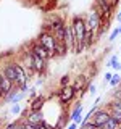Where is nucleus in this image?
Returning a JSON list of instances; mask_svg holds the SVG:
<instances>
[{"label": "nucleus", "instance_id": "nucleus-12", "mask_svg": "<svg viewBox=\"0 0 121 129\" xmlns=\"http://www.w3.org/2000/svg\"><path fill=\"white\" fill-rule=\"evenodd\" d=\"M26 121H27V123H31V124H34V126H36V124H40V123L44 121L42 113H40V111H32L31 115L27 116V119H26Z\"/></svg>", "mask_w": 121, "mask_h": 129}, {"label": "nucleus", "instance_id": "nucleus-8", "mask_svg": "<svg viewBox=\"0 0 121 129\" xmlns=\"http://www.w3.org/2000/svg\"><path fill=\"white\" fill-rule=\"evenodd\" d=\"M73 97H74V89H73V87H66V86H65L62 89V92H60V100H62L63 103L70 102Z\"/></svg>", "mask_w": 121, "mask_h": 129}, {"label": "nucleus", "instance_id": "nucleus-29", "mask_svg": "<svg viewBox=\"0 0 121 129\" xmlns=\"http://www.w3.org/2000/svg\"><path fill=\"white\" fill-rule=\"evenodd\" d=\"M89 89H90V94L94 95L95 94V86H92V84H90V87H89Z\"/></svg>", "mask_w": 121, "mask_h": 129}, {"label": "nucleus", "instance_id": "nucleus-16", "mask_svg": "<svg viewBox=\"0 0 121 129\" xmlns=\"http://www.w3.org/2000/svg\"><path fill=\"white\" fill-rule=\"evenodd\" d=\"M97 3H99V5L102 7V10H103L105 16L108 18V15H110V11H111V3H108L107 0H97Z\"/></svg>", "mask_w": 121, "mask_h": 129}, {"label": "nucleus", "instance_id": "nucleus-25", "mask_svg": "<svg viewBox=\"0 0 121 129\" xmlns=\"http://www.w3.org/2000/svg\"><path fill=\"white\" fill-rule=\"evenodd\" d=\"M23 124H19V123H11V124H8L7 129H21Z\"/></svg>", "mask_w": 121, "mask_h": 129}, {"label": "nucleus", "instance_id": "nucleus-18", "mask_svg": "<svg viewBox=\"0 0 121 129\" xmlns=\"http://www.w3.org/2000/svg\"><path fill=\"white\" fill-rule=\"evenodd\" d=\"M92 37H94V31L87 29V31H86V36H84V47L92 45Z\"/></svg>", "mask_w": 121, "mask_h": 129}, {"label": "nucleus", "instance_id": "nucleus-2", "mask_svg": "<svg viewBox=\"0 0 121 129\" xmlns=\"http://www.w3.org/2000/svg\"><path fill=\"white\" fill-rule=\"evenodd\" d=\"M39 44H42L44 47L47 48V52L50 53V56L55 55V45H56V40L52 34H48V32H40L39 36Z\"/></svg>", "mask_w": 121, "mask_h": 129}, {"label": "nucleus", "instance_id": "nucleus-20", "mask_svg": "<svg viewBox=\"0 0 121 129\" xmlns=\"http://www.w3.org/2000/svg\"><path fill=\"white\" fill-rule=\"evenodd\" d=\"M84 82H86V76H79V78H78V81L74 82V86H73V89H74V92H76V90H79V89L84 86Z\"/></svg>", "mask_w": 121, "mask_h": 129}, {"label": "nucleus", "instance_id": "nucleus-32", "mask_svg": "<svg viewBox=\"0 0 121 129\" xmlns=\"http://www.w3.org/2000/svg\"><path fill=\"white\" fill-rule=\"evenodd\" d=\"M3 95V92H2V89H0V97H2Z\"/></svg>", "mask_w": 121, "mask_h": 129}, {"label": "nucleus", "instance_id": "nucleus-31", "mask_svg": "<svg viewBox=\"0 0 121 129\" xmlns=\"http://www.w3.org/2000/svg\"><path fill=\"white\" fill-rule=\"evenodd\" d=\"M116 19H118V21L121 23V11H119V13H118V16H116Z\"/></svg>", "mask_w": 121, "mask_h": 129}, {"label": "nucleus", "instance_id": "nucleus-3", "mask_svg": "<svg viewBox=\"0 0 121 129\" xmlns=\"http://www.w3.org/2000/svg\"><path fill=\"white\" fill-rule=\"evenodd\" d=\"M13 68H15V73H16V81H15V84H16V86H19L21 92H26V90H27V86H26V79H27L26 70H24L21 64H18V63H13Z\"/></svg>", "mask_w": 121, "mask_h": 129}, {"label": "nucleus", "instance_id": "nucleus-5", "mask_svg": "<svg viewBox=\"0 0 121 129\" xmlns=\"http://www.w3.org/2000/svg\"><path fill=\"white\" fill-rule=\"evenodd\" d=\"M102 24V18H100V11L99 10H92L90 15H89V23H87V29L90 31H97Z\"/></svg>", "mask_w": 121, "mask_h": 129}, {"label": "nucleus", "instance_id": "nucleus-11", "mask_svg": "<svg viewBox=\"0 0 121 129\" xmlns=\"http://www.w3.org/2000/svg\"><path fill=\"white\" fill-rule=\"evenodd\" d=\"M3 76H5L8 81H11V82L15 84V81H16V73H15L13 64H8V66L3 68Z\"/></svg>", "mask_w": 121, "mask_h": 129}, {"label": "nucleus", "instance_id": "nucleus-30", "mask_svg": "<svg viewBox=\"0 0 121 129\" xmlns=\"http://www.w3.org/2000/svg\"><path fill=\"white\" fill-rule=\"evenodd\" d=\"M76 126H78V124L73 123V124H70V126H68V129H76Z\"/></svg>", "mask_w": 121, "mask_h": 129}, {"label": "nucleus", "instance_id": "nucleus-22", "mask_svg": "<svg viewBox=\"0 0 121 129\" xmlns=\"http://www.w3.org/2000/svg\"><path fill=\"white\" fill-rule=\"evenodd\" d=\"M111 108H113V111H121V100L113 102V103H111Z\"/></svg>", "mask_w": 121, "mask_h": 129}, {"label": "nucleus", "instance_id": "nucleus-19", "mask_svg": "<svg viewBox=\"0 0 121 129\" xmlns=\"http://www.w3.org/2000/svg\"><path fill=\"white\" fill-rule=\"evenodd\" d=\"M107 66H111L113 70H119V61H118V56H116V55H113L111 58H110V61H108Z\"/></svg>", "mask_w": 121, "mask_h": 129}, {"label": "nucleus", "instance_id": "nucleus-15", "mask_svg": "<svg viewBox=\"0 0 121 129\" xmlns=\"http://www.w3.org/2000/svg\"><path fill=\"white\" fill-rule=\"evenodd\" d=\"M81 113H82V105H78V108H76L74 111H73V115H71V119H73V123H81Z\"/></svg>", "mask_w": 121, "mask_h": 129}, {"label": "nucleus", "instance_id": "nucleus-26", "mask_svg": "<svg viewBox=\"0 0 121 129\" xmlns=\"http://www.w3.org/2000/svg\"><path fill=\"white\" fill-rule=\"evenodd\" d=\"M11 111H13V115H18L19 111H21V108H19V105H13V108H11Z\"/></svg>", "mask_w": 121, "mask_h": 129}, {"label": "nucleus", "instance_id": "nucleus-36", "mask_svg": "<svg viewBox=\"0 0 121 129\" xmlns=\"http://www.w3.org/2000/svg\"><path fill=\"white\" fill-rule=\"evenodd\" d=\"M21 129H24V127H23V126H21Z\"/></svg>", "mask_w": 121, "mask_h": 129}, {"label": "nucleus", "instance_id": "nucleus-27", "mask_svg": "<svg viewBox=\"0 0 121 129\" xmlns=\"http://www.w3.org/2000/svg\"><path fill=\"white\" fill-rule=\"evenodd\" d=\"M68 81H70V76H63V78H62V86H66Z\"/></svg>", "mask_w": 121, "mask_h": 129}, {"label": "nucleus", "instance_id": "nucleus-21", "mask_svg": "<svg viewBox=\"0 0 121 129\" xmlns=\"http://www.w3.org/2000/svg\"><path fill=\"white\" fill-rule=\"evenodd\" d=\"M119 82H121V76H119V74H113L111 79H110V84H111L113 87H116Z\"/></svg>", "mask_w": 121, "mask_h": 129}, {"label": "nucleus", "instance_id": "nucleus-14", "mask_svg": "<svg viewBox=\"0 0 121 129\" xmlns=\"http://www.w3.org/2000/svg\"><path fill=\"white\" fill-rule=\"evenodd\" d=\"M44 102H45V99H44V97H37V99H36L34 102H32L31 110H32V111H40V108H42Z\"/></svg>", "mask_w": 121, "mask_h": 129}, {"label": "nucleus", "instance_id": "nucleus-7", "mask_svg": "<svg viewBox=\"0 0 121 129\" xmlns=\"http://www.w3.org/2000/svg\"><path fill=\"white\" fill-rule=\"evenodd\" d=\"M29 53H31V60H32V70L37 73H44V70H45V60L40 58L39 55H36L34 52H29Z\"/></svg>", "mask_w": 121, "mask_h": 129}, {"label": "nucleus", "instance_id": "nucleus-23", "mask_svg": "<svg viewBox=\"0 0 121 129\" xmlns=\"http://www.w3.org/2000/svg\"><path fill=\"white\" fill-rule=\"evenodd\" d=\"M118 34H119V29L116 27V29H113V31H111V34H110V37H108V40H110V42H113V40L116 39V36H118Z\"/></svg>", "mask_w": 121, "mask_h": 129}, {"label": "nucleus", "instance_id": "nucleus-10", "mask_svg": "<svg viewBox=\"0 0 121 129\" xmlns=\"http://www.w3.org/2000/svg\"><path fill=\"white\" fill-rule=\"evenodd\" d=\"M11 86H13V82H11V81H8L5 76H3V73H2V74H0V89H2L3 95H7L8 92L11 90Z\"/></svg>", "mask_w": 121, "mask_h": 129}, {"label": "nucleus", "instance_id": "nucleus-33", "mask_svg": "<svg viewBox=\"0 0 121 129\" xmlns=\"http://www.w3.org/2000/svg\"><path fill=\"white\" fill-rule=\"evenodd\" d=\"M118 29H119V34H121V26H119V27H118Z\"/></svg>", "mask_w": 121, "mask_h": 129}, {"label": "nucleus", "instance_id": "nucleus-6", "mask_svg": "<svg viewBox=\"0 0 121 129\" xmlns=\"http://www.w3.org/2000/svg\"><path fill=\"white\" fill-rule=\"evenodd\" d=\"M108 118H110V113H108V111H105V110H95L94 115H92V123H94L97 127H100Z\"/></svg>", "mask_w": 121, "mask_h": 129}, {"label": "nucleus", "instance_id": "nucleus-24", "mask_svg": "<svg viewBox=\"0 0 121 129\" xmlns=\"http://www.w3.org/2000/svg\"><path fill=\"white\" fill-rule=\"evenodd\" d=\"M16 94H18V90H13V89H11V90L7 94V100H8V102H10V100H13V97H15Z\"/></svg>", "mask_w": 121, "mask_h": 129}, {"label": "nucleus", "instance_id": "nucleus-1", "mask_svg": "<svg viewBox=\"0 0 121 129\" xmlns=\"http://www.w3.org/2000/svg\"><path fill=\"white\" fill-rule=\"evenodd\" d=\"M71 29H73V48H74L76 53H81V52L84 50V36H86V24L81 18H74V21L71 24Z\"/></svg>", "mask_w": 121, "mask_h": 129}, {"label": "nucleus", "instance_id": "nucleus-9", "mask_svg": "<svg viewBox=\"0 0 121 129\" xmlns=\"http://www.w3.org/2000/svg\"><path fill=\"white\" fill-rule=\"evenodd\" d=\"M32 52H34L36 55H39L40 58H44V60H45V61H47L48 58H50V53H48V52H47V48L44 47L42 44H36V45L32 47Z\"/></svg>", "mask_w": 121, "mask_h": 129}, {"label": "nucleus", "instance_id": "nucleus-13", "mask_svg": "<svg viewBox=\"0 0 121 129\" xmlns=\"http://www.w3.org/2000/svg\"><path fill=\"white\" fill-rule=\"evenodd\" d=\"M118 126H119V124L110 116V118H108V119L102 124V126H100V129H118Z\"/></svg>", "mask_w": 121, "mask_h": 129}, {"label": "nucleus", "instance_id": "nucleus-28", "mask_svg": "<svg viewBox=\"0 0 121 129\" xmlns=\"http://www.w3.org/2000/svg\"><path fill=\"white\" fill-rule=\"evenodd\" d=\"M111 76H113V74H111V73H107V74H105V78H103V79H105V81H107V82H110V79H111Z\"/></svg>", "mask_w": 121, "mask_h": 129}, {"label": "nucleus", "instance_id": "nucleus-34", "mask_svg": "<svg viewBox=\"0 0 121 129\" xmlns=\"http://www.w3.org/2000/svg\"><path fill=\"white\" fill-rule=\"evenodd\" d=\"M118 129H121V124H119V126H118Z\"/></svg>", "mask_w": 121, "mask_h": 129}, {"label": "nucleus", "instance_id": "nucleus-35", "mask_svg": "<svg viewBox=\"0 0 121 129\" xmlns=\"http://www.w3.org/2000/svg\"><path fill=\"white\" fill-rule=\"evenodd\" d=\"M119 70H121V64H119Z\"/></svg>", "mask_w": 121, "mask_h": 129}, {"label": "nucleus", "instance_id": "nucleus-4", "mask_svg": "<svg viewBox=\"0 0 121 129\" xmlns=\"http://www.w3.org/2000/svg\"><path fill=\"white\" fill-rule=\"evenodd\" d=\"M53 37L56 42H66V26L63 21H56L53 24Z\"/></svg>", "mask_w": 121, "mask_h": 129}, {"label": "nucleus", "instance_id": "nucleus-17", "mask_svg": "<svg viewBox=\"0 0 121 129\" xmlns=\"http://www.w3.org/2000/svg\"><path fill=\"white\" fill-rule=\"evenodd\" d=\"M55 53H58V55H66V42H56V45H55Z\"/></svg>", "mask_w": 121, "mask_h": 129}]
</instances>
